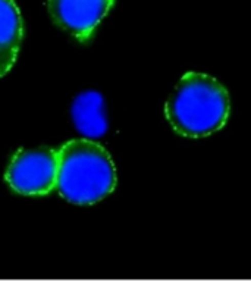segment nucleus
Masks as SVG:
<instances>
[{
    "mask_svg": "<svg viewBox=\"0 0 251 282\" xmlns=\"http://www.w3.org/2000/svg\"><path fill=\"white\" fill-rule=\"evenodd\" d=\"M174 130L200 138L219 131L229 116V94L216 78L188 72L179 79L164 106Z\"/></svg>",
    "mask_w": 251,
    "mask_h": 282,
    "instance_id": "1",
    "label": "nucleus"
},
{
    "mask_svg": "<svg viewBox=\"0 0 251 282\" xmlns=\"http://www.w3.org/2000/svg\"><path fill=\"white\" fill-rule=\"evenodd\" d=\"M116 185L110 154L94 140L66 143L57 152L56 190L66 202L93 205L109 195Z\"/></svg>",
    "mask_w": 251,
    "mask_h": 282,
    "instance_id": "2",
    "label": "nucleus"
},
{
    "mask_svg": "<svg viewBox=\"0 0 251 282\" xmlns=\"http://www.w3.org/2000/svg\"><path fill=\"white\" fill-rule=\"evenodd\" d=\"M113 2L115 0H47V8L59 27L84 40L108 15Z\"/></svg>",
    "mask_w": 251,
    "mask_h": 282,
    "instance_id": "4",
    "label": "nucleus"
},
{
    "mask_svg": "<svg viewBox=\"0 0 251 282\" xmlns=\"http://www.w3.org/2000/svg\"><path fill=\"white\" fill-rule=\"evenodd\" d=\"M72 120L84 137L90 140L101 137L108 128L101 96L96 91L79 94L72 105Z\"/></svg>",
    "mask_w": 251,
    "mask_h": 282,
    "instance_id": "6",
    "label": "nucleus"
},
{
    "mask_svg": "<svg viewBox=\"0 0 251 282\" xmlns=\"http://www.w3.org/2000/svg\"><path fill=\"white\" fill-rule=\"evenodd\" d=\"M57 152L52 149L19 150L6 171V181L24 195H43L56 187Z\"/></svg>",
    "mask_w": 251,
    "mask_h": 282,
    "instance_id": "3",
    "label": "nucleus"
},
{
    "mask_svg": "<svg viewBox=\"0 0 251 282\" xmlns=\"http://www.w3.org/2000/svg\"><path fill=\"white\" fill-rule=\"evenodd\" d=\"M22 40V18L13 0H0V76L16 61Z\"/></svg>",
    "mask_w": 251,
    "mask_h": 282,
    "instance_id": "5",
    "label": "nucleus"
}]
</instances>
